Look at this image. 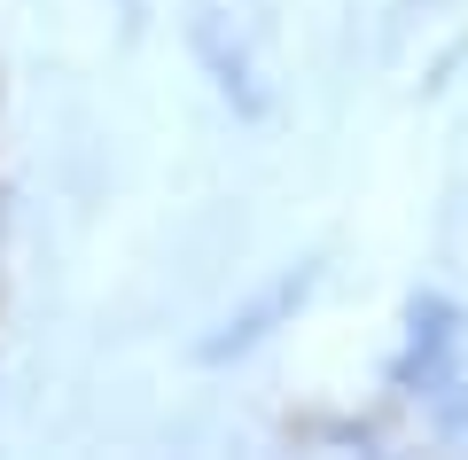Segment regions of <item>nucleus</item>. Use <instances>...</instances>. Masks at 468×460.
I'll use <instances>...</instances> for the list:
<instances>
[]
</instances>
